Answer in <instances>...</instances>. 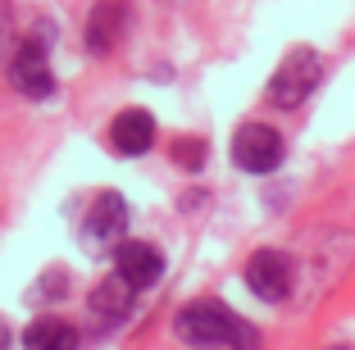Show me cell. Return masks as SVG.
<instances>
[{
    "label": "cell",
    "instance_id": "7",
    "mask_svg": "<svg viewBox=\"0 0 355 350\" xmlns=\"http://www.w3.org/2000/svg\"><path fill=\"white\" fill-rule=\"evenodd\" d=\"M114 273H119V278H128L137 291H141V287H155V282H159L164 259H159V250L146 246V241H119V250H114Z\"/></svg>",
    "mask_w": 355,
    "mask_h": 350
},
{
    "label": "cell",
    "instance_id": "10",
    "mask_svg": "<svg viewBox=\"0 0 355 350\" xmlns=\"http://www.w3.org/2000/svg\"><path fill=\"white\" fill-rule=\"evenodd\" d=\"M132 296H137L132 282L119 278V273H110L105 282H96V287H92L87 305H92V314H101V319H123L128 309H132Z\"/></svg>",
    "mask_w": 355,
    "mask_h": 350
},
{
    "label": "cell",
    "instance_id": "12",
    "mask_svg": "<svg viewBox=\"0 0 355 350\" xmlns=\"http://www.w3.org/2000/svg\"><path fill=\"white\" fill-rule=\"evenodd\" d=\"M173 159L182 168H200L205 164V146H200L196 137H182V141H173Z\"/></svg>",
    "mask_w": 355,
    "mask_h": 350
},
{
    "label": "cell",
    "instance_id": "9",
    "mask_svg": "<svg viewBox=\"0 0 355 350\" xmlns=\"http://www.w3.org/2000/svg\"><path fill=\"white\" fill-rule=\"evenodd\" d=\"M123 223H128V205L119 191H101L92 200V209H87V237L92 241H119Z\"/></svg>",
    "mask_w": 355,
    "mask_h": 350
},
{
    "label": "cell",
    "instance_id": "6",
    "mask_svg": "<svg viewBox=\"0 0 355 350\" xmlns=\"http://www.w3.org/2000/svg\"><path fill=\"white\" fill-rule=\"evenodd\" d=\"M128 0H96L92 19H87V51L92 55H110L119 51V42H123L128 32Z\"/></svg>",
    "mask_w": 355,
    "mask_h": 350
},
{
    "label": "cell",
    "instance_id": "5",
    "mask_svg": "<svg viewBox=\"0 0 355 350\" xmlns=\"http://www.w3.org/2000/svg\"><path fill=\"white\" fill-rule=\"evenodd\" d=\"M246 287L255 291L260 300H287L292 291V259L282 255V250H255L246 259Z\"/></svg>",
    "mask_w": 355,
    "mask_h": 350
},
{
    "label": "cell",
    "instance_id": "11",
    "mask_svg": "<svg viewBox=\"0 0 355 350\" xmlns=\"http://www.w3.org/2000/svg\"><path fill=\"white\" fill-rule=\"evenodd\" d=\"M23 346L28 350H78V332L64 319H37L23 332Z\"/></svg>",
    "mask_w": 355,
    "mask_h": 350
},
{
    "label": "cell",
    "instance_id": "13",
    "mask_svg": "<svg viewBox=\"0 0 355 350\" xmlns=\"http://www.w3.org/2000/svg\"><path fill=\"white\" fill-rule=\"evenodd\" d=\"M0 350H10V323L0 319Z\"/></svg>",
    "mask_w": 355,
    "mask_h": 350
},
{
    "label": "cell",
    "instance_id": "4",
    "mask_svg": "<svg viewBox=\"0 0 355 350\" xmlns=\"http://www.w3.org/2000/svg\"><path fill=\"white\" fill-rule=\"evenodd\" d=\"M10 82L19 87L23 96H32V100H42V96L55 91V73H51V60H46L42 37H32V42H23L19 51H14V60H10Z\"/></svg>",
    "mask_w": 355,
    "mask_h": 350
},
{
    "label": "cell",
    "instance_id": "14",
    "mask_svg": "<svg viewBox=\"0 0 355 350\" xmlns=\"http://www.w3.org/2000/svg\"><path fill=\"white\" fill-rule=\"evenodd\" d=\"M328 350H346V346H328Z\"/></svg>",
    "mask_w": 355,
    "mask_h": 350
},
{
    "label": "cell",
    "instance_id": "3",
    "mask_svg": "<svg viewBox=\"0 0 355 350\" xmlns=\"http://www.w3.org/2000/svg\"><path fill=\"white\" fill-rule=\"evenodd\" d=\"M232 159L246 173H273L282 164V137L269 123H246L232 137Z\"/></svg>",
    "mask_w": 355,
    "mask_h": 350
},
{
    "label": "cell",
    "instance_id": "1",
    "mask_svg": "<svg viewBox=\"0 0 355 350\" xmlns=\"http://www.w3.org/2000/svg\"><path fill=\"white\" fill-rule=\"evenodd\" d=\"M173 332L182 346H196V350H209V346H232V350H255V332L232 314L228 305L219 300H191L187 309H178L173 319Z\"/></svg>",
    "mask_w": 355,
    "mask_h": 350
},
{
    "label": "cell",
    "instance_id": "2",
    "mask_svg": "<svg viewBox=\"0 0 355 350\" xmlns=\"http://www.w3.org/2000/svg\"><path fill=\"white\" fill-rule=\"evenodd\" d=\"M319 73H324V60H319L310 46H296V51L282 55L278 73H273L269 87H264V100H269L273 110H296V105L319 87Z\"/></svg>",
    "mask_w": 355,
    "mask_h": 350
},
{
    "label": "cell",
    "instance_id": "8",
    "mask_svg": "<svg viewBox=\"0 0 355 350\" xmlns=\"http://www.w3.org/2000/svg\"><path fill=\"white\" fill-rule=\"evenodd\" d=\"M110 146L119 155H146L155 146V119L146 110H123L110 123Z\"/></svg>",
    "mask_w": 355,
    "mask_h": 350
}]
</instances>
